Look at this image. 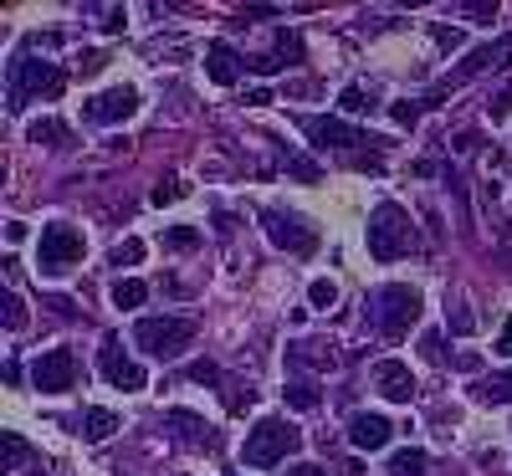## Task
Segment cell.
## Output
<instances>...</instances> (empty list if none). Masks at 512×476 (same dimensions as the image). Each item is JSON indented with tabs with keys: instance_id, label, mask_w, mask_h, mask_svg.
I'll return each mask as SVG.
<instances>
[{
	"instance_id": "obj_21",
	"label": "cell",
	"mask_w": 512,
	"mask_h": 476,
	"mask_svg": "<svg viewBox=\"0 0 512 476\" xmlns=\"http://www.w3.org/2000/svg\"><path fill=\"white\" fill-rule=\"evenodd\" d=\"M292 364H313V369H333L338 359L323 349V343H292Z\"/></svg>"
},
{
	"instance_id": "obj_27",
	"label": "cell",
	"mask_w": 512,
	"mask_h": 476,
	"mask_svg": "<svg viewBox=\"0 0 512 476\" xmlns=\"http://www.w3.org/2000/svg\"><path fill=\"white\" fill-rule=\"evenodd\" d=\"M308 302H313V308H333V302H338V287H333L328 277H318V282L308 287Z\"/></svg>"
},
{
	"instance_id": "obj_1",
	"label": "cell",
	"mask_w": 512,
	"mask_h": 476,
	"mask_svg": "<svg viewBox=\"0 0 512 476\" xmlns=\"http://www.w3.org/2000/svg\"><path fill=\"white\" fill-rule=\"evenodd\" d=\"M369 323L384 338H405L420 323V292L410 282H384L369 292Z\"/></svg>"
},
{
	"instance_id": "obj_9",
	"label": "cell",
	"mask_w": 512,
	"mask_h": 476,
	"mask_svg": "<svg viewBox=\"0 0 512 476\" xmlns=\"http://www.w3.org/2000/svg\"><path fill=\"white\" fill-rule=\"evenodd\" d=\"M262 226H267V241L292 251V256H308L318 246V231L308 221H297V215H287V210H262Z\"/></svg>"
},
{
	"instance_id": "obj_26",
	"label": "cell",
	"mask_w": 512,
	"mask_h": 476,
	"mask_svg": "<svg viewBox=\"0 0 512 476\" xmlns=\"http://www.w3.org/2000/svg\"><path fill=\"white\" fill-rule=\"evenodd\" d=\"M0 308H6V328H11V333H21V328H26V308H21V297H16V292L0 297Z\"/></svg>"
},
{
	"instance_id": "obj_32",
	"label": "cell",
	"mask_w": 512,
	"mask_h": 476,
	"mask_svg": "<svg viewBox=\"0 0 512 476\" xmlns=\"http://www.w3.org/2000/svg\"><path fill=\"white\" fill-rule=\"evenodd\" d=\"M446 323H451V333H472L477 328V318L466 313V308H456V313H446Z\"/></svg>"
},
{
	"instance_id": "obj_11",
	"label": "cell",
	"mask_w": 512,
	"mask_h": 476,
	"mask_svg": "<svg viewBox=\"0 0 512 476\" xmlns=\"http://www.w3.org/2000/svg\"><path fill=\"white\" fill-rule=\"evenodd\" d=\"M134 113H139V93L134 88H108V93L82 103V118H88V123H123Z\"/></svg>"
},
{
	"instance_id": "obj_3",
	"label": "cell",
	"mask_w": 512,
	"mask_h": 476,
	"mask_svg": "<svg viewBox=\"0 0 512 476\" xmlns=\"http://www.w3.org/2000/svg\"><path fill=\"white\" fill-rule=\"evenodd\" d=\"M297 446H303V430H297L292 420H282V415H267V420H256V430H246L241 456H246V466H277Z\"/></svg>"
},
{
	"instance_id": "obj_17",
	"label": "cell",
	"mask_w": 512,
	"mask_h": 476,
	"mask_svg": "<svg viewBox=\"0 0 512 476\" xmlns=\"http://www.w3.org/2000/svg\"><path fill=\"white\" fill-rule=\"evenodd\" d=\"M26 139L41 144V149H62V144H72V128H67L62 118H36V123L26 128Z\"/></svg>"
},
{
	"instance_id": "obj_10",
	"label": "cell",
	"mask_w": 512,
	"mask_h": 476,
	"mask_svg": "<svg viewBox=\"0 0 512 476\" xmlns=\"http://www.w3.org/2000/svg\"><path fill=\"white\" fill-rule=\"evenodd\" d=\"M98 369H103V379H108L113 389H123V395H134V389H144V384H149V374L123 354V343H118V338H103V349H98Z\"/></svg>"
},
{
	"instance_id": "obj_16",
	"label": "cell",
	"mask_w": 512,
	"mask_h": 476,
	"mask_svg": "<svg viewBox=\"0 0 512 476\" xmlns=\"http://www.w3.org/2000/svg\"><path fill=\"white\" fill-rule=\"evenodd\" d=\"M113 430H118V415H113V410H103V405H93V410H82V420H77V436L88 441V446L108 441Z\"/></svg>"
},
{
	"instance_id": "obj_12",
	"label": "cell",
	"mask_w": 512,
	"mask_h": 476,
	"mask_svg": "<svg viewBox=\"0 0 512 476\" xmlns=\"http://www.w3.org/2000/svg\"><path fill=\"white\" fill-rule=\"evenodd\" d=\"M374 389L384 400H395V405H410V395H415V374H410V364H400V359H379L374 364Z\"/></svg>"
},
{
	"instance_id": "obj_36",
	"label": "cell",
	"mask_w": 512,
	"mask_h": 476,
	"mask_svg": "<svg viewBox=\"0 0 512 476\" xmlns=\"http://www.w3.org/2000/svg\"><path fill=\"white\" fill-rule=\"evenodd\" d=\"M103 67H108V57H103V52H88V57H82V72H88V77H93V72H103Z\"/></svg>"
},
{
	"instance_id": "obj_8",
	"label": "cell",
	"mask_w": 512,
	"mask_h": 476,
	"mask_svg": "<svg viewBox=\"0 0 512 476\" xmlns=\"http://www.w3.org/2000/svg\"><path fill=\"white\" fill-rule=\"evenodd\" d=\"M77 354L72 349H47L36 364H31V384L41 389V395H67V389H77Z\"/></svg>"
},
{
	"instance_id": "obj_35",
	"label": "cell",
	"mask_w": 512,
	"mask_h": 476,
	"mask_svg": "<svg viewBox=\"0 0 512 476\" xmlns=\"http://www.w3.org/2000/svg\"><path fill=\"white\" fill-rule=\"evenodd\" d=\"M282 476H328L323 466H313V461H297V466H287Z\"/></svg>"
},
{
	"instance_id": "obj_37",
	"label": "cell",
	"mask_w": 512,
	"mask_h": 476,
	"mask_svg": "<svg viewBox=\"0 0 512 476\" xmlns=\"http://www.w3.org/2000/svg\"><path fill=\"white\" fill-rule=\"evenodd\" d=\"M497 354L512 359V323H502V333H497Z\"/></svg>"
},
{
	"instance_id": "obj_31",
	"label": "cell",
	"mask_w": 512,
	"mask_h": 476,
	"mask_svg": "<svg viewBox=\"0 0 512 476\" xmlns=\"http://www.w3.org/2000/svg\"><path fill=\"white\" fill-rule=\"evenodd\" d=\"M287 169H292L297 180H308V185L318 180V164H313V159H287Z\"/></svg>"
},
{
	"instance_id": "obj_28",
	"label": "cell",
	"mask_w": 512,
	"mask_h": 476,
	"mask_svg": "<svg viewBox=\"0 0 512 476\" xmlns=\"http://www.w3.org/2000/svg\"><path fill=\"white\" fill-rule=\"evenodd\" d=\"M338 103H344V113H374V98L364 88H344V98H338Z\"/></svg>"
},
{
	"instance_id": "obj_20",
	"label": "cell",
	"mask_w": 512,
	"mask_h": 476,
	"mask_svg": "<svg viewBox=\"0 0 512 476\" xmlns=\"http://www.w3.org/2000/svg\"><path fill=\"white\" fill-rule=\"evenodd\" d=\"M425 466H431L425 451H395L390 456V476H425Z\"/></svg>"
},
{
	"instance_id": "obj_30",
	"label": "cell",
	"mask_w": 512,
	"mask_h": 476,
	"mask_svg": "<svg viewBox=\"0 0 512 476\" xmlns=\"http://www.w3.org/2000/svg\"><path fill=\"white\" fill-rule=\"evenodd\" d=\"M190 379L195 384H221V369L210 364V359H200V364H190Z\"/></svg>"
},
{
	"instance_id": "obj_24",
	"label": "cell",
	"mask_w": 512,
	"mask_h": 476,
	"mask_svg": "<svg viewBox=\"0 0 512 476\" xmlns=\"http://www.w3.org/2000/svg\"><path fill=\"white\" fill-rule=\"evenodd\" d=\"M164 246H169V251H195V246H200V231H195V226H169V231H164Z\"/></svg>"
},
{
	"instance_id": "obj_18",
	"label": "cell",
	"mask_w": 512,
	"mask_h": 476,
	"mask_svg": "<svg viewBox=\"0 0 512 476\" xmlns=\"http://www.w3.org/2000/svg\"><path fill=\"white\" fill-rule=\"evenodd\" d=\"M472 395H477L482 405H512V369H507V374H492V379H477Z\"/></svg>"
},
{
	"instance_id": "obj_22",
	"label": "cell",
	"mask_w": 512,
	"mask_h": 476,
	"mask_svg": "<svg viewBox=\"0 0 512 476\" xmlns=\"http://www.w3.org/2000/svg\"><path fill=\"white\" fill-rule=\"evenodd\" d=\"M144 297H149V287H144V282H134V277L113 282V302H118V308H144Z\"/></svg>"
},
{
	"instance_id": "obj_7",
	"label": "cell",
	"mask_w": 512,
	"mask_h": 476,
	"mask_svg": "<svg viewBox=\"0 0 512 476\" xmlns=\"http://www.w3.org/2000/svg\"><path fill=\"white\" fill-rule=\"evenodd\" d=\"M297 128L318 144V149H359V144H379L374 134H364V128L344 123V118H323V113H303L297 118Z\"/></svg>"
},
{
	"instance_id": "obj_23",
	"label": "cell",
	"mask_w": 512,
	"mask_h": 476,
	"mask_svg": "<svg viewBox=\"0 0 512 476\" xmlns=\"http://www.w3.org/2000/svg\"><path fill=\"white\" fill-rule=\"evenodd\" d=\"M0 441H6V466H0V471H21V466L31 461V446L21 441V430H6Z\"/></svg>"
},
{
	"instance_id": "obj_4",
	"label": "cell",
	"mask_w": 512,
	"mask_h": 476,
	"mask_svg": "<svg viewBox=\"0 0 512 476\" xmlns=\"http://www.w3.org/2000/svg\"><path fill=\"white\" fill-rule=\"evenodd\" d=\"M134 343L144 354H154V359H180L190 343H195V323L190 318H139L134 323Z\"/></svg>"
},
{
	"instance_id": "obj_5",
	"label": "cell",
	"mask_w": 512,
	"mask_h": 476,
	"mask_svg": "<svg viewBox=\"0 0 512 476\" xmlns=\"http://www.w3.org/2000/svg\"><path fill=\"white\" fill-rule=\"evenodd\" d=\"M31 93H47V98H57V93H62V72H57L52 62L16 57V62H11V88H6V98H11V103H6V108H11V113H21Z\"/></svg>"
},
{
	"instance_id": "obj_19",
	"label": "cell",
	"mask_w": 512,
	"mask_h": 476,
	"mask_svg": "<svg viewBox=\"0 0 512 476\" xmlns=\"http://www.w3.org/2000/svg\"><path fill=\"white\" fill-rule=\"evenodd\" d=\"M282 400H287L292 410H318L323 395H318V384H313V379H292V384L282 389Z\"/></svg>"
},
{
	"instance_id": "obj_6",
	"label": "cell",
	"mask_w": 512,
	"mask_h": 476,
	"mask_svg": "<svg viewBox=\"0 0 512 476\" xmlns=\"http://www.w3.org/2000/svg\"><path fill=\"white\" fill-rule=\"evenodd\" d=\"M82 262V236L72 231V226H41V246H36V267H41V277H62L67 267H77Z\"/></svg>"
},
{
	"instance_id": "obj_2",
	"label": "cell",
	"mask_w": 512,
	"mask_h": 476,
	"mask_svg": "<svg viewBox=\"0 0 512 476\" xmlns=\"http://www.w3.org/2000/svg\"><path fill=\"white\" fill-rule=\"evenodd\" d=\"M364 241H369V256H374V262H395V256L415 251V226H410L405 205H395V200L374 205L369 226H364Z\"/></svg>"
},
{
	"instance_id": "obj_15",
	"label": "cell",
	"mask_w": 512,
	"mask_h": 476,
	"mask_svg": "<svg viewBox=\"0 0 512 476\" xmlns=\"http://www.w3.org/2000/svg\"><path fill=\"white\" fill-rule=\"evenodd\" d=\"M241 67H246V57H236V47H226V41H210V47H205V72H210V82L231 88V82L241 77Z\"/></svg>"
},
{
	"instance_id": "obj_29",
	"label": "cell",
	"mask_w": 512,
	"mask_h": 476,
	"mask_svg": "<svg viewBox=\"0 0 512 476\" xmlns=\"http://www.w3.org/2000/svg\"><path fill=\"white\" fill-rule=\"evenodd\" d=\"M185 195H190V190H185L180 180H164V185H154L149 200H154V205H175V200H185Z\"/></svg>"
},
{
	"instance_id": "obj_13",
	"label": "cell",
	"mask_w": 512,
	"mask_h": 476,
	"mask_svg": "<svg viewBox=\"0 0 512 476\" xmlns=\"http://www.w3.org/2000/svg\"><path fill=\"white\" fill-rule=\"evenodd\" d=\"M164 430H175V441L190 451H210L216 446V430H210L195 410H164Z\"/></svg>"
},
{
	"instance_id": "obj_25",
	"label": "cell",
	"mask_w": 512,
	"mask_h": 476,
	"mask_svg": "<svg viewBox=\"0 0 512 476\" xmlns=\"http://www.w3.org/2000/svg\"><path fill=\"white\" fill-rule=\"evenodd\" d=\"M139 262H144V241L128 236V241L113 246V267H139Z\"/></svg>"
},
{
	"instance_id": "obj_34",
	"label": "cell",
	"mask_w": 512,
	"mask_h": 476,
	"mask_svg": "<svg viewBox=\"0 0 512 476\" xmlns=\"http://www.w3.org/2000/svg\"><path fill=\"white\" fill-rule=\"evenodd\" d=\"M425 359L446 364V343H441V333H425Z\"/></svg>"
},
{
	"instance_id": "obj_14",
	"label": "cell",
	"mask_w": 512,
	"mask_h": 476,
	"mask_svg": "<svg viewBox=\"0 0 512 476\" xmlns=\"http://www.w3.org/2000/svg\"><path fill=\"white\" fill-rule=\"evenodd\" d=\"M390 436H395V425L384 420V415L359 410V415L349 420V441H354L359 451H384V446H390Z\"/></svg>"
},
{
	"instance_id": "obj_33",
	"label": "cell",
	"mask_w": 512,
	"mask_h": 476,
	"mask_svg": "<svg viewBox=\"0 0 512 476\" xmlns=\"http://www.w3.org/2000/svg\"><path fill=\"white\" fill-rule=\"evenodd\" d=\"M390 113H395V123H400V128H415V118H420V108H415V103H395Z\"/></svg>"
}]
</instances>
